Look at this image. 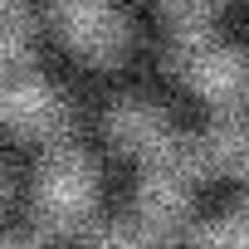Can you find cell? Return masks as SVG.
Here are the masks:
<instances>
[{"label":"cell","mask_w":249,"mask_h":249,"mask_svg":"<svg viewBox=\"0 0 249 249\" xmlns=\"http://www.w3.org/2000/svg\"><path fill=\"white\" fill-rule=\"evenodd\" d=\"M0 249H44L35 234H0Z\"/></svg>","instance_id":"obj_7"},{"label":"cell","mask_w":249,"mask_h":249,"mask_svg":"<svg viewBox=\"0 0 249 249\" xmlns=\"http://www.w3.org/2000/svg\"><path fill=\"white\" fill-rule=\"evenodd\" d=\"M191 249H249V205L225 215V220H210L191 239Z\"/></svg>","instance_id":"obj_4"},{"label":"cell","mask_w":249,"mask_h":249,"mask_svg":"<svg viewBox=\"0 0 249 249\" xmlns=\"http://www.w3.org/2000/svg\"><path fill=\"white\" fill-rule=\"evenodd\" d=\"M15 200H20V171L10 166L5 152H0V225H5V215L15 210Z\"/></svg>","instance_id":"obj_6"},{"label":"cell","mask_w":249,"mask_h":249,"mask_svg":"<svg viewBox=\"0 0 249 249\" xmlns=\"http://www.w3.org/2000/svg\"><path fill=\"white\" fill-rule=\"evenodd\" d=\"M30 205H35V225L44 234H73L78 225L93 220L98 210V171L78 147H49L44 161L35 166L30 181Z\"/></svg>","instance_id":"obj_1"},{"label":"cell","mask_w":249,"mask_h":249,"mask_svg":"<svg viewBox=\"0 0 249 249\" xmlns=\"http://www.w3.org/2000/svg\"><path fill=\"white\" fill-rule=\"evenodd\" d=\"M107 132H112V142H117L122 152H132V157H142V161H157V157L176 142L171 127H166V117H161L152 103H142V98L117 103L112 117H107Z\"/></svg>","instance_id":"obj_3"},{"label":"cell","mask_w":249,"mask_h":249,"mask_svg":"<svg viewBox=\"0 0 249 249\" xmlns=\"http://www.w3.org/2000/svg\"><path fill=\"white\" fill-rule=\"evenodd\" d=\"M171 69L191 93H200L215 107L249 103V54L220 44L205 25H181V35L171 39Z\"/></svg>","instance_id":"obj_2"},{"label":"cell","mask_w":249,"mask_h":249,"mask_svg":"<svg viewBox=\"0 0 249 249\" xmlns=\"http://www.w3.org/2000/svg\"><path fill=\"white\" fill-rule=\"evenodd\" d=\"M161 5H166L181 25H205V20L215 15V5H220V0H161Z\"/></svg>","instance_id":"obj_5"}]
</instances>
